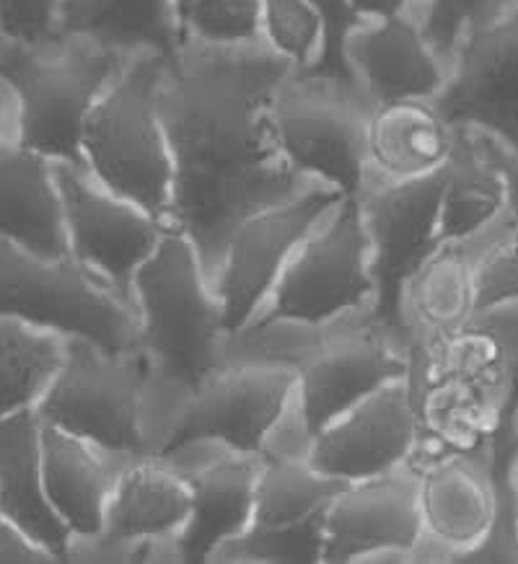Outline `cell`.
<instances>
[{
    "instance_id": "cell-17",
    "label": "cell",
    "mask_w": 518,
    "mask_h": 564,
    "mask_svg": "<svg viewBox=\"0 0 518 564\" xmlns=\"http://www.w3.org/2000/svg\"><path fill=\"white\" fill-rule=\"evenodd\" d=\"M159 456H164L192 489V513L180 533L184 562H211L218 546L249 525L257 481L268 456L234 451L213 437H187Z\"/></svg>"
},
{
    "instance_id": "cell-40",
    "label": "cell",
    "mask_w": 518,
    "mask_h": 564,
    "mask_svg": "<svg viewBox=\"0 0 518 564\" xmlns=\"http://www.w3.org/2000/svg\"><path fill=\"white\" fill-rule=\"evenodd\" d=\"M3 140H17V96L0 78V143Z\"/></svg>"
},
{
    "instance_id": "cell-27",
    "label": "cell",
    "mask_w": 518,
    "mask_h": 564,
    "mask_svg": "<svg viewBox=\"0 0 518 564\" xmlns=\"http://www.w3.org/2000/svg\"><path fill=\"white\" fill-rule=\"evenodd\" d=\"M454 151V124L433 101L407 99L374 107L368 120V172L418 180L443 169Z\"/></svg>"
},
{
    "instance_id": "cell-4",
    "label": "cell",
    "mask_w": 518,
    "mask_h": 564,
    "mask_svg": "<svg viewBox=\"0 0 518 564\" xmlns=\"http://www.w3.org/2000/svg\"><path fill=\"white\" fill-rule=\"evenodd\" d=\"M138 347L155 370L197 389L218 368L224 306L205 278L197 249L169 226L132 278Z\"/></svg>"
},
{
    "instance_id": "cell-28",
    "label": "cell",
    "mask_w": 518,
    "mask_h": 564,
    "mask_svg": "<svg viewBox=\"0 0 518 564\" xmlns=\"http://www.w3.org/2000/svg\"><path fill=\"white\" fill-rule=\"evenodd\" d=\"M57 34H80L125 57L172 55L182 42L176 0H63Z\"/></svg>"
},
{
    "instance_id": "cell-3",
    "label": "cell",
    "mask_w": 518,
    "mask_h": 564,
    "mask_svg": "<svg viewBox=\"0 0 518 564\" xmlns=\"http://www.w3.org/2000/svg\"><path fill=\"white\" fill-rule=\"evenodd\" d=\"M407 381L420 425L412 458L485 448L518 404L500 345L470 322L449 337L412 345Z\"/></svg>"
},
{
    "instance_id": "cell-14",
    "label": "cell",
    "mask_w": 518,
    "mask_h": 564,
    "mask_svg": "<svg viewBox=\"0 0 518 564\" xmlns=\"http://www.w3.org/2000/svg\"><path fill=\"white\" fill-rule=\"evenodd\" d=\"M71 254L132 306V278L169 223L96 182L73 163H55ZM136 308V306H132Z\"/></svg>"
},
{
    "instance_id": "cell-20",
    "label": "cell",
    "mask_w": 518,
    "mask_h": 564,
    "mask_svg": "<svg viewBox=\"0 0 518 564\" xmlns=\"http://www.w3.org/2000/svg\"><path fill=\"white\" fill-rule=\"evenodd\" d=\"M420 471V513L425 536L446 562L479 546L498 518V487L490 445L410 458Z\"/></svg>"
},
{
    "instance_id": "cell-24",
    "label": "cell",
    "mask_w": 518,
    "mask_h": 564,
    "mask_svg": "<svg viewBox=\"0 0 518 564\" xmlns=\"http://www.w3.org/2000/svg\"><path fill=\"white\" fill-rule=\"evenodd\" d=\"M42 485L71 536H96L104 529L117 474L138 456L109 454L86 437L55 425H42Z\"/></svg>"
},
{
    "instance_id": "cell-39",
    "label": "cell",
    "mask_w": 518,
    "mask_h": 564,
    "mask_svg": "<svg viewBox=\"0 0 518 564\" xmlns=\"http://www.w3.org/2000/svg\"><path fill=\"white\" fill-rule=\"evenodd\" d=\"M410 3L412 0H350L353 11L358 13L363 21L399 17V13L410 11Z\"/></svg>"
},
{
    "instance_id": "cell-6",
    "label": "cell",
    "mask_w": 518,
    "mask_h": 564,
    "mask_svg": "<svg viewBox=\"0 0 518 564\" xmlns=\"http://www.w3.org/2000/svg\"><path fill=\"white\" fill-rule=\"evenodd\" d=\"M0 316L109 352L140 350L136 308L73 254L42 259L0 241Z\"/></svg>"
},
{
    "instance_id": "cell-31",
    "label": "cell",
    "mask_w": 518,
    "mask_h": 564,
    "mask_svg": "<svg viewBox=\"0 0 518 564\" xmlns=\"http://www.w3.org/2000/svg\"><path fill=\"white\" fill-rule=\"evenodd\" d=\"M262 44L309 76L324 50V21L309 0H262Z\"/></svg>"
},
{
    "instance_id": "cell-15",
    "label": "cell",
    "mask_w": 518,
    "mask_h": 564,
    "mask_svg": "<svg viewBox=\"0 0 518 564\" xmlns=\"http://www.w3.org/2000/svg\"><path fill=\"white\" fill-rule=\"evenodd\" d=\"M433 104L454 128L518 148V0L458 42Z\"/></svg>"
},
{
    "instance_id": "cell-37",
    "label": "cell",
    "mask_w": 518,
    "mask_h": 564,
    "mask_svg": "<svg viewBox=\"0 0 518 564\" xmlns=\"http://www.w3.org/2000/svg\"><path fill=\"white\" fill-rule=\"evenodd\" d=\"M470 324L485 329L500 345L508 360L510 378H514V399L518 402V299L498 303V306L475 311Z\"/></svg>"
},
{
    "instance_id": "cell-2",
    "label": "cell",
    "mask_w": 518,
    "mask_h": 564,
    "mask_svg": "<svg viewBox=\"0 0 518 564\" xmlns=\"http://www.w3.org/2000/svg\"><path fill=\"white\" fill-rule=\"evenodd\" d=\"M130 57L80 34L0 40V78L17 96V143L84 166V124Z\"/></svg>"
},
{
    "instance_id": "cell-19",
    "label": "cell",
    "mask_w": 518,
    "mask_h": 564,
    "mask_svg": "<svg viewBox=\"0 0 518 564\" xmlns=\"http://www.w3.org/2000/svg\"><path fill=\"white\" fill-rule=\"evenodd\" d=\"M420 441L410 381H391L314 435L306 462L327 477L358 481L410 462Z\"/></svg>"
},
{
    "instance_id": "cell-22",
    "label": "cell",
    "mask_w": 518,
    "mask_h": 564,
    "mask_svg": "<svg viewBox=\"0 0 518 564\" xmlns=\"http://www.w3.org/2000/svg\"><path fill=\"white\" fill-rule=\"evenodd\" d=\"M190 513V481L164 456H138L117 474L99 536L136 562L148 541L180 539Z\"/></svg>"
},
{
    "instance_id": "cell-26",
    "label": "cell",
    "mask_w": 518,
    "mask_h": 564,
    "mask_svg": "<svg viewBox=\"0 0 518 564\" xmlns=\"http://www.w3.org/2000/svg\"><path fill=\"white\" fill-rule=\"evenodd\" d=\"M42 422L32 410L0 420V516L26 531L57 562H68L71 531L44 495Z\"/></svg>"
},
{
    "instance_id": "cell-12",
    "label": "cell",
    "mask_w": 518,
    "mask_h": 564,
    "mask_svg": "<svg viewBox=\"0 0 518 564\" xmlns=\"http://www.w3.org/2000/svg\"><path fill=\"white\" fill-rule=\"evenodd\" d=\"M449 163L418 180H384L368 172L358 192V207L374 274V316L404 339L399 324V293L407 278L439 247L441 197ZM407 343V339H404Z\"/></svg>"
},
{
    "instance_id": "cell-18",
    "label": "cell",
    "mask_w": 518,
    "mask_h": 564,
    "mask_svg": "<svg viewBox=\"0 0 518 564\" xmlns=\"http://www.w3.org/2000/svg\"><path fill=\"white\" fill-rule=\"evenodd\" d=\"M295 381L299 370L285 366H218L192 391L169 445L187 437H213L234 451L262 454L270 433L293 402Z\"/></svg>"
},
{
    "instance_id": "cell-43",
    "label": "cell",
    "mask_w": 518,
    "mask_h": 564,
    "mask_svg": "<svg viewBox=\"0 0 518 564\" xmlns=\"http://www.w3.org/2000/svg\"><path fill=\"white\" fill-rule=\"evenodd\" d=\"M516 422H518V404H516Z\"/></svg>"
},
{
    "instance_id": "cell-30",
    "label": "cell",
    "mask_w": 518,
    "mask_h": 564,
    "mask_svg": "<svg viewBox=\"0 0 518 564\" xmlns=\"http://www.w3.org/2000/svg\"><path fill=\"white\" fill-rule=\"evenodd\" d=\"M65 360V337L0 316V420L32 410Z\"/></svg>"
},
{
    "instance_id": "cell-32",
    "label": "cell",
    "mask_w": 518,
    "mask_h": 564,
    "mask_svg": "<svg viewBox=\"0 0 518 564\" xmlns=\"http://www.w3.org/2000/svg\"><path fill=\"white\" fill-rule=\"evenodd\" d=\"M510 3L514 0H412L407 13L446 68L458 42L475 26L498 17Z\"/></svg>"
},
{
    "instance_id": "cell-35",
    "label": "cell",
    "mask_w": 518,
    "mask_h": 564,
    "mask_svg": "<svg viewBox=\"0 0 518 564\" xmlns=\"http://www.w3.org/2000/svg\"><path fill=\"white\" fill-rule=\"evenodd\" d=\"M324 21V50L316 68L309 76L332 78L339 84H355L353 73L345 63V40L353 29L363 24V19L353 11L350 0H309ZM358 86V84H355Z\"/></svg>"
},
{
    "instance_id": "cell-34",
    "label": "cell",
    "mask_w": 518,
    "mask_h": 564,
    "mask_svg": "<svg viewBox=\"0 0 518 564\" xmlns=\"http://www.w3.org/2000/svg\"><path fill=\"white\" fill-rule=\"evenodd\" d=\"M518 299V220L503 218L487 228L475 262L477 311Z\"/></svg>"
},
{
    "instance_id": "cell-25",
    "label": "cell",
    "mask_w": 518,
    "mask_h": 564,
    "mask_svg": "<svg viewBox=\"0 0 518 564\" xmlns=\"http://www.w3.org/2000/svg\"><path fill=\"white\" fill-rule=\"evenodd\" d=\"M483 234L439 243L399 293V324L407 345H425L464 329L475 314V262Z\"/></svg>"
},
{
    "instance_id": "cell-36",
    "label": "cell",
    "mask_w": 518,
    "mask_h": 564,
    "mask_svg": "<svg viewBox=\"0 0 518 564\" xmlns=\"http://www.w3.org/2000/svg\"><path fill=\"white\" fill-rule=\"evenodd\" d=\"M63 0H0V40L42 42L57 34Z\"/></svg>"
},
{
    "instance_id": "cell-21",
    "label": "cell",
    "mask_w": 518,
    "mask_h": 564,
    "mask_svg": "<svg viewBox=\"0 0 518 564\" xmlns=\"http://www.w3.org/2000/svg\"><path fill=\"white\" fill-rule=\"evenodd\" d=\"M345 63L374 107L407 99L433 101L446 80V68L410 13L363 21L345 40Z\"/></svg>"
},
{
    "instance_id": "cell-11",
    "label": "cell",
    "mask_w": 518,
    "mask_h": 564,
    "mask_svg": "<svg viewBox=\"0 0 518 564\" xmlns=\"http://www.w3.org/2000/svg\"><path fill=\"white\" fill-rule=\"evenodd\" d=\"M347 487L301 458H268L257 481L251 521L216 549L224 564H316L324 552L330 505Z\"/></svg>"
},
{
    "instance_id": "cell-16",
    "label": "cell",
    "mask_w": 518,
    "mask_h": 564,
    "mask_svg": "<svg viewBox=\"0 0 518 564\" xmlns=\"http://www.w3.org/2000/svg\"><path fill=\"white\" fill-rule=\"evenodd\" d=\"M420 471L412 462L347 481L324 523V564L412 562L423 539Z\"/></svg>"
},
{
    "instance_id": "cell-33",
    "label": "cell",
    "mask_w": 518,
    "mask_h": 564,
    "mask_svg": "<svg viewBox=\"0 0 518 564\" xmlns=\"http://www.w3.org/2000/svg\"><path fill=\"white\" fill-rule=\"evenodd\" d=\"M207 44L262 42V0H190L182 11V40Z\"/></svg>"
},
{
    "instance_id": "cell-13",
    "label": "cell",
    "mask_w": 518,
    "mask_h": 564,
    "mask_svg": "<svg viewBox=\"0 0 518 564\" xmlns=\"http://www.w3.org/2000/svg\"><path fill=\"white\" fill-rule=\"evenodd\" d=\"M343 195L322 182H311L285 203L270 205L244 218L228 239L213 291L224 306L226 332L247 326L270 299L272 288L295 247L335 207Z\"/></svg>"
},
{
    "instance_id": "cell-29",
    "label": "cell",
    "mask_w": 518,
    "mask_h": 564,
    "mask_svg": "<svg viewBox=\"0 0 518 564\" xmlns=\"http://www.w3.org/2000/svg\"><path fill=\"white\" fill-rule=\"evenodd\" d=\"M506 218V184L477 132L454 128L446 187L441 197V243L470 241Z\"/></svg>"
},
{
    "instance_id": "cell-9",
    "label": "cell",
    "mask_w": 518,
    "mask_h": 564,
    "mask_svg": "<svg viewBox=\"0 0 518 564\" xmlns=\"http://www.w3.org/2000/svg\"><path fill=\"white\" fill-rule=\"evenodd\" d=\"M371 247L355 197H343L288 259L270 299L251 322L293 318L324 324L374 306ZM249 322V324H251Z\"/></svg>"
},
{
    "instance_id": "cell-42",
    "label": "cell",
    "mask_w": 518,
    "mask_h": 564,
    "mask_svg": "<svg viewBox=\"0 0 518 564\" xmlns=\"http://www.w3.org/2000/svg\"><path fill=\"white\" fill-rule=\"evenodd\" d=\"M187 3H190V0H176V6H180V21H182V11L187 9Z\"/></svg>"
},
{
    "instance_id": "cell-1",
    "label": "cell",
    "mask_w": 518,
    "mask_h": 564,
    "mask_svg": "<svg viewBox=\"0 0 518 564\" xmlns=\"http://www.w3.org/2000/svg\"><path fill=\"white\" fill-rule=\"evenodd\" d=\"M291 73L262 42L184 36L164 63L159 115L174 161L169 226L195 243L211 285L236 226L311 184L288 166L272 130V99Z\"/></svg>"
},
{
    "instance_id": "cell-5",
    "label": "cell",
    "mask_w": 518,
    "mask_h": 564,
    "mask_svg": "<svg viewBox=\"0 0 518 564\" xmlns=\"http://www.w3.org/2000/svg\"><path fill=\"white\" fill-rule=\"evenodd\" d=\"M166 55L130 57L84 124L80 151L96 182L169 223L174 161L159 115Z\"/></svg>"
},
{
    "instance_id": "cell-23",
    "label": "cell",
    "mask_w": 518,
    "mask_h": 564,
    "mask_svg": "<svg viewBox=\"0 0 518 564\" xmlns=\"http://www.w3.org/2000/svg\"><path fill=\"white\" fill-rule=\"evenodd\" d=\"M0 241L42 259L71 254L55 161L17 140L0 143Z\"/></svg>"
},
{
    "instance_id": "cell-7",
    "label": "cell",
    "mask_w": 518,
    "mask_h": 564,
    "mask_svg": "<svg viewBox=\"0 0 518 564\" xmlns=\"http://www.w3.org/2000/svg\"><path fill=\"white\" fill-rule=\"evenodd\" d=\"M371 111L355 84L291 73L272 99V130L295 174L358 197L368 174Z\"/></svg>"
},
{
    "instance_id": "cell-10",
    "label": "cell",
    "mask_w": 518,
    "mask_h": 564,
    "mask_svg": "<svg viewBox=\"0 0 518 564\" xmlns=\"http://www.w3.org/2000/svg\"><path fill=\"white\" fill-rule=\"evenodd\" d=\"M407 373L410 345L371 308H360L327 324L316 350L299 368L293 402L316 435L337 414Z\"/></svg>"
},
{
    "instance_id": "cell-41",
    "label": "cell",
    "mask_w": 518,
    "mask_h": 564,
    "mask_svg": "<svg viewBox=\"0 0 518 564\" xmlns=\"http://www.w3.org/2000/svg\"><path fill=\"white\" fill-rule=\"evenodd\" d=\"M516 420V414H514ZM516 435H518V422H516ZM514 487H516V497H518V443H516V458H514Z\"/></svg>"
},
{
    "instance_id": "cell-8",
    "label": "cell",
    "mask_w": 518,
    "mask_h": 564,
    "mask_svg": "<svg viewBox=\"0 0 518 564\" xmlns=\"http://www.w3.org/2000/svg\"><path fill=\"white\" fill-rule=\"evenodd\" d=\"M148 355L109 352L80 337H65V360L40 402L42 425L86 437L109 454L148 456L143 389Z\"/></svg>"
},
{
    "instance_id": "cell-38",
    "label": "cell",
    "mask_w": 518,
    "mask_h": 564,
    "mask_svg": "<svg viewBox=\"0 0 518 564\" xmlns=\"http://www.w3.org/2000/svg\"><path fill=\"white\" fill-rule=\"evenodd\" d=\"M57 562L26 531L0 516V564H50Z\"/></svg>"
}]
</instances>
